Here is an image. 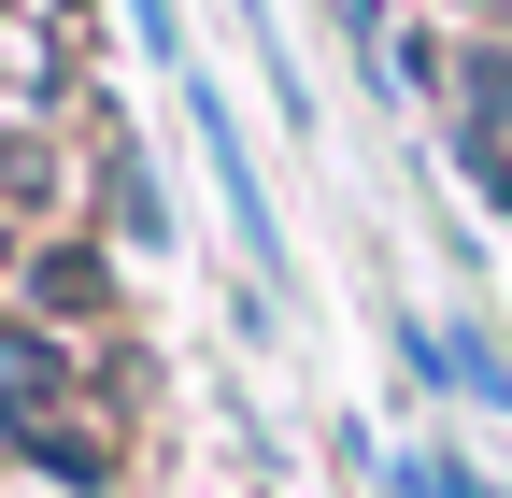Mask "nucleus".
<instances>
[{
	"instance_id": "7ed1b4c3",
	"label": "nucleus",
	"mask_w": 512,
	"mask_h": 498,
	"mask_svg": "<svg viewBox=\"0 0 512 498\" xmlns=\"http://www.w3.org/2000/svg\"><path fill=\"white\" fill-rule=\"evenodd\" d=\"M342 29H384V0H342Z\"/></svg>"
},
{
	"instance_id": "f03ea898",
	"label": "nucleus",
	"mask_w": 512,
	"mask_h": 498,
	"mask_svg": "<svg viewBox=\"0 0 512 498\" xmlns=\"http://www.w3.org/2000/svg\"><path fill=\"white\" fill-rule=\"evenodd\" d=\"M470 100H484V129H512V57H498V43L470 57Z\"/></svg>"
},
{
	"instance_id": "f257e3e1",
	"label": "nucleus",
	"mask_w": 512,
	"mask_h": 498,
	"mask_svg": "<svg viewBox=\"0 0 512 498\" xmlns=\"http://www.w3.org/2000/svg\"><path fill=\"white\" fill-rule=\"evenodd\" d=\"M456 157H470V185H484V200H498V214H512V143H498V129H484V114H470V129H456Z\"/></svg>"
},
{
	"instance_id": "20e7f679",
	"label": "nucleus",
	"mask_w": 512,
	"mask_h": 498,
	"mask_svg": "<svg viewBox=\"0 0 512 498\" xmlns=\"http://www.w3.org/2000/svg\"><path fill=\"white\" fill-rule=\"evenodd\" d=\"M456 15H498V0H456Z\"/></svg>"
}]
</instances>
